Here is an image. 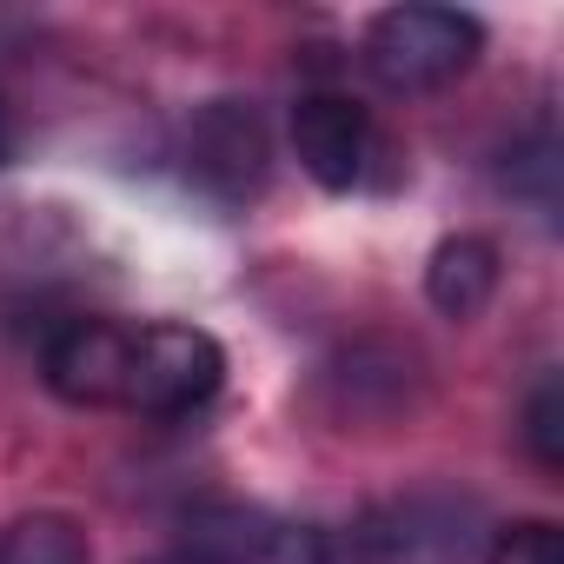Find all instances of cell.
Returning a JSON list of instances; mask_svg holds the SVG:
<instances>
[{"label":"cell","mask_w":564,"mask_h":564,"mask_svg":"<svg viewBox=\"0 0 564 564\" xmlns=\"http://www.w3.org/2000/svg\"><path fill=\"white\" fill-rule=\"evenodd\" d=\"M478 47H485V28L471 14L412 0V8H386L366 28V74L386 94H438L478 61Z\"/></svg>","instance_id":"cell-1"},{"label":"cell","mask_w":564,"mask_h":564,"mask_svg":"<svg viewBox=\"0 0 564 564\" xmlns=\"http://www.w3.org/2000/svg\"><path fill=\"white\" fill-rule=\"evenodd\" d=\"M226 386V352L213 333L160 319L133 333V366H127V405L147 419H186Z\"/></svg>","instance_id":"cell-2"},{"label":"cell","mask_w":564,"mask_h":564,"mask_svg":"<svg viewBox=\"0 0 564 564\" xmlns=\"http://www.w3.org/2000/svg\"><path fill=\"white\" fill-rule=\"evenodd\" d=\"M186 180L213 199V206H252L272 180V133L259 120L252 100H213L193 113L186 133Z\"/></svg>","instance_id":"cell-3"},{"label":"cell","mask_w":564,"mask_h":564,"mask_svg":"<svg viewBox=\"0 0 564 564\" xmlns=\"http://www.w3.org/2000/svg\"><path fill=\"white\" fill-rule=\"evenodd\" d=\"M293 153L326 193H352L379 160V127L346 94H306L293 107Z\"/></svg>","instance_id":"cell-4"},{"label":"cell","mask_w":564,"mask_h":564,"mask_svg":"<svg viewBox=\"0 0 564 564\" xmlns=\"http://www.w3.org/2000/svg\"><path fill=\"white\" fill-rule=\"evenodd\" d=\"M127 366H133V333L107 319H67L41 352V372L67 405H127Z\"/></svg>","instance_id":"cell-5"},{"label":"cell","mask_w":564,"mask_h":564,"mask_svg":"<svg viewBox=\"0 0 564 564\" xmlns=\"http://www.w3.org/2000/svg\"><path fill=\"white\" fill-rule=\"evenodd\" d=\"M272 531H279L272 511L239 505V498H213V505H193L180 518L173 564H265Z\"/></svg>","instance_id":"cell-6"},{"label":"cell","mask_w":564,"mask_h":564,"mask_svg":"<svg viewBox=\"0 0 564 564\" xmlns=\"http://www.w3.org/2000/svg\"><path fill=\"white\" fill-rule=\"evenodd\" d=\"M498 293V246L478 239V232H458V239H438L432 265H425V300L445 313V319H478Z\"/></svg>","instance_id":"cell-7"},{"label":"cell","mask_w":564,"mask_h":564,"mask_svg":"<svg viewBox=\"0 0 564 564\" xmlns=\"http://www.w3.org/2000/svg\"><path fill=\"white\" fill-rule=\"evenodd\" d=\"M0 564H94V544L80 518L67 511H34L0 531Z\"/></svg>","instance_id":"cell-8"},{"label":"cell","mask_w":564,"mask_h":564,"mask_svg":"<svg viewBox=\"0 0 564 564\" xmlns=\"http://www.w3.org/2000/svg\"><path fill=\"white\" fill-rule=\"evenodd\" d=\"M524 445L544 471H564V379L544 372L524 399Z\"/></svg>","instance_id":"cell-9"},{"label":"cell","mask_w":564,"mask_h":564,"mask_svg":"<svg viewBox=\"0 0 564 564\" xmlns=\"http://www.w3.org/2000/svg\"><path fill=\"white\" fill-rule=\"evenodd\" d=\"M485 564H564V531L551 518H518L498 524L485 544Z\"/></svg>","instance_id":"cell-10"},{"label":"cell","mask_w":564,"mask_h":564,"mask_svg":"<svg viewBox=\"0 0 564 564\" xmlns=\"http://www.w3.org/2000/svg\"><path fill=\"white\" fill-rule=\"evenodd\" d=\"M326 557H333L326 531L319 524H300V518H279V531L265 544V564H326Z\"/></svg>","instance_id":"cell-11"},{"label":"cell","mask_w":564,"mask_h":564,"mask_svg":"<svg viewBox=\"0 0 564 564\" xmlns=\"http://www.w3.org/2000/svg\"><path fill=\"white\" fill-rule=\"evenodd\" d=\"M0 160H8V127H0Z\"/></svg>","instance_id":"cell-12"}]
</instances>
